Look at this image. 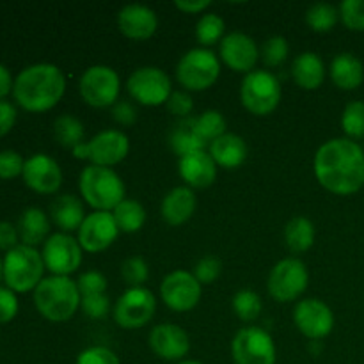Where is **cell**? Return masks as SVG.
Here are the masks:
<instances>
[{
    "label": "cell",
    "mask_w": 364,
    "mask_h": 364,
    "mask_svg": "<svg viewBox=\"0 0 364 364\" xmlns=\"http://www.w3.org/2000/svg\"><path fill=\"white\" fill-rule=\"evenodd\" d=\"M313 171L331 194H355L364 187V149L352 139H331L316 149Z\"/></svg>",
    "instance_id": "1"
},
{
    "label": "cell",
    "mask_w": 364,
    "mask_h": 364,
    "mask_svg": "<svg viewBox=\"0 0 364 364\" xmlns=\"http://www.w3.org/2000/svg\"><path fill=\"white\" fill-rule=\"evenodd\" d=\"M66 77L55 64L39 63L18 73L13 84V96L21 109L28 112H46L63 100Z\"/></svg>",
    "instance_id": "2"
},
{
    "label": "cell",
    "mask_w": 364,
    "mask_h": 364,
    "mask_svg": "<svg viewBox=\"0 0 364 364\" xmlns=\"http://www.w3.org/2000/svg\"><path fill=\"white\" fill-rule=\"evenodd\" d=\"M34 304L50 322H68L77 315L82 304L77 281L68 276L45 277L34 290Z\"/></svg>",
    "instance_id": "3"
},
{
    "label": "cell",
    "mask_w": 364,
    "mask_h": 364,
    "mask_svg": "<svg viewBox=\"0 0 364 364\" xmlns=\"http://www.w3.org/2000/svg\"><path fill=\"white\" fill-rule=\"evenodd\" d=\"M78 191L85 205L95 212H114V208L127 199L124 181L110 167H84L78 178Z\"/></svg>",
    "instance_id": "4"
},
{
    "label": "cell",
    "mask_w": 364,
    "mask_h": 364,
    "mask_svg": "<svg viewBox=\"0 0 364 364\" xmlns=\"http://www.w3.org/2000/svg\"><path fill=\"white\" fill-rule=\"evenodd\" d=\"M45 262L41 252L31 245H16L14 249L7 251L4 258V279L7 288L18 294L36 290L45 277Z\"/></svg>",
    "instance_id": "5"
},
{
    "label": "cell",
    "mask_w": 364,
    "mask_h": 364,
    "mask_svg": "<svg viewBox=\"0 0 364 364\" xmlns=\"http://www.w3.org/2000/svg\"><path fill=\"white\" fill-rule=\"evenodd\" d=\"M220 75V59L210 48H192L176 64V78L185 91H206Z\"/></svg>",
    "instance_id": "6"
},
{
    "label": "cell",
    "mask_w": 364,
    "mask_h": 364,
    "mask_svg": "<svg viewBox=\"0 0 364 364\" xmlns=\"http://www.w3.org/2000/svg\"><path fill=\"white\" fill-rule=\"evenodd\" d=\"M279 80L267 70H255L247 73L240 85V102L255 116H269L281 102Z\"/></svg>",
    "instance_id": "7"
},
{
    "label": "cell",
    "mask_w": 364,
    "mask_h": 364,
    "mask_svg": "<svg viewBox=\"0 0 364 364\" xmlns=\"http://www.w3.org/2000/svg\"><path fill=\"white\" fill-rule=\"evenodd\" d=\"M78 92L87 105L96 109H112L119 102L121 78L114 68L107 64H95L82 73L78 80Z\"/></svg>",
    "instance_id": "8"
},
{
    "label": "cell",
    "mask_w": 364,
    "mask_h": 364,
    "mask_svg": "<svg viewBox=\"0 0 364 364\" xmlns=\"http://www.w3.org/2000/svg\"><path fill=\"white\" fill-rule=\"evenodd\" d=\"M156 311V299L151 290L144 287L128 288L116 301L112 309L114 322L127 331L148 326Z\"/></svg>",
    "instance_id": "9"
},
{
    "label": "cell",
    "mask_w": 364,
    "mask_h": 364,
    "mask_svg": "<svg viewBox=\"0 0 364 364\" xmlns=\"http://www.w3.org/2000/svg\"><path fill=\"white\" fill-rule=\"evenodd\" d=\"M309 283L308 267L299 258H284L272 267L267 279L269 295L277 302H294Z\"/></svg>",
    "instance_id": "10"
},
{
    "label": "cell",
    "mask_w": 364,
    "mask_h": 364,
    "mask_svg": "<svg viewBox=\"0 0 364 364\" xmlns=\"http://www.w3.org/2000/svg\"><path fill=\"white\" fill-rule=\"evenodd\" d=\"M235 364H276L277 348L274 338L263 327H244L231 341Z\"/></svg>",
    "instance_id": "11"
},
{
    "label": "cell",
    "mask_w": 364,
    "mask_h": 364,
    "mask_svg": "<svg viewBox=\"0 0 364 364\" xmlns=\"http://www.w3.org/2000/svg\"><path fill=\"white\" fill-rule=\"evenodd\" d=\"M127 91L141 105L159 107L166 105L173 92V84L162 68L142 66L132 71L127 80Z\"/></svg>",
    "instance_id": "12"
},
{
    "label": "cell",
    "mask_w": 364,
    "mask_h": 364,
    "mask_svg": "<svg viewBox=\"0 0 364 364\" xmlns=\"http://www.w3.org/2000/svg\"><path fill=\"white\" fill-rule=\"evenodd\" d=\"M43 262L52 276H68L77 272L82 265L84 249L70 233H53L43 244Z\"/></svg>",
    "instance_id": "13"
},
{
    "label": "cell",
    "mask_w": 364,
    "mask_h": 364,
    "mask_svg": "<svg viewBox=\"0 0 364 364\" xmlns=\"http://www.w3.org/2000/svg\"><path fill=\"white\" fill-rule=\"evenodd\" d=\"M203 284L188 270H173L160 283V299L176 313L192 311L201 301Z\"/></svg>",
    "instance_id": "14"
},
{
    "label": "cell",
    "mask_w": 364,
    "mask_h": 364,
    "mask_svg": "<svg viewBox=\"0 0 364 364\" xmlns=\"http://www.w3.org/2000/svg\"><path fill=\"white\" fill-rule=\"evenodd\" d=\"M294 323L309 341H320L334 329V313L320 299H302L294 308Z\"/></svg>",
    "instance_id": "15"
},
{
    "label": "cell",
    "mask_w": 364,
    "mask_h": 364,
    "mask_svg": "<svg viewBox=\"0 0 364 364\" xmlns=\"http://www.w3.org/2000/svg\"><path fill=\"white\" fill-rule=\"evenodd\" d=\"M119 228L114 220L112 212H91L77 231V240L84 252H102L109 249L119 237Z\"/></svg>",
    "instance_id": "16"
},
{
    "label": "cell",
    "mask_w": 364,
    "mask_h": 364,
    "mask_svg": "<svg viewBox=\"0 0 364 364\" xmlns=\"http://www.w3.org/2000/svg\"><path fill=\"white\" fill-rule=\"evenodd\" d=\"M87 148V160L91 166L110 167L123 162L130 153V139L121 130H102L85 142Z\"/></svg>",
    "instance_id": "17"
},
{
    "label": "cell",
    "mask_w": 364,
    "mask_h": 364,
    "mask_svg": "<svg viewBox=\"0 0 364 364\" xmlns=\"http://www.w3.org/2000/svg\"><path fill=\"white\" fill-rule=\"evenodd\" d=\"M149 348L156 358L169 363L183 361L191 350V338L183 327L176 323H159L149 331Z\"/></svg>",
    "instance_id": "18"
},
{
    "label": "cell",
    "mask_w": 364,
    "mask_h": 364,
    "mask_svg": "<svg viewBox=\"0 0 364 364\" xmlns=\"http://www.w3.org/2000/svg\"><path fill=\"white\" fill-rule=\"evenodd\" d=\"M220 60L226 64L230 70L237 73H251L255 71L256 63L259 59V50L256 46L255 39L244 32H230L219 43Z\"/></svg>",
    "instance_id": "19"
},
{
    "label": "cell",
    "mask_w": 364,
    "mask_h": 364,
    "mask_svg": "<svg viewBox=\"0 0 364 364\" xmlns=\"http://www.w3.org/2000/svg\"><path fill=\"white\" fill-rule=\"evenodd\" d=\"M23 180L28 188L38 194H53L63 185V171L60 166L45 153H36L25 160Z\"/></svg>",
    "instance_id": "20"
},
{
    "label": "cell",
    "mask_w": 364,
    "mask_h": 364,
    "mask_svg": "<svg viewBox=\"0 0 364 364\" xmlns=\"http://www.w3.org/2000/svg\"><path fill=\"white\" fill-rule=\"evenodd\" d=\"M117 27L124 38L146 41L155 36L159 28V16L144 4H127L117 13Z\"/></svg>",
    "instance_id": "21"
},
{
    "label": "cell",
    "mask_w": 364,
    "mask_h": 364,
    "mask_svg": "<svg viewBox=\"0 0 364 364\" xmlns=\"http://www.w3.org/2000/svg\"><path fill=\"white\" fill-rule=\"evenodd\" d=\"M178 173L192 191L194 188H208L217 180V164L213 162L210 153L203 149V151H194L180 156Z\"/></svg>",
    "instance_id": "22"
},
{
    "label": "cell",
    "mask_w": 364,
    "mask_h": 364,
    "mask_svg": "<svg viewBox=\"0 0 364 364\" xmlns=\"http://www.w3.org/2000/svg\"><path fill=\"white\" fill-rule=\"evenodd\" d=\"M196 206H198V199H196L194 191L185 185V187H176L167 192L160 205V213L169 226H181L194 215Z\"/></svg>",
    "instance_id": "23"
},
{
    "label": "cell",
    "mask_w": 364,
    "mask_h": 364,
    "mask_svg": "<svg viewBox=\"0 0 364 364\" xmlns=\"http://www.w3.org/2000/svg\"><path fill=\"white\" fill-rule=\"evenodd\" d=\"M208 153L217 164V167L224 169H237L247 159V144L237 134H224L223 137L210 142Z\"/></svg>",
    "instance_id": "24"
},
{
    "label": "cell",
    "mask_w": 364,
    "mask_h": 364,
    "mask_svg": "<svg viewBox=\"0 0 364 364\" xmlns=\"http://www.w3.org/2000/svg\"><path fill=\"white\" fill-rule=\"evenodd\" d=\"M84 203L73 194H63L50 205V219L63 233L78 231L85 219Z\"/></svg>",
    "instance_id": "25"
},
{
    "label": "cell",
    "mask_w": 364,
    "mask_h": 364,
    "mask_svg": "<svg viewBox=\"0 0 364 364\" xmlns=\"http://www.w3.org/2000/svg\"><path fill=\"white\" fill-rule=\"evenodd\" d=\"M291 77L295 84L306 91H315L326 80V64L315 52H302L291 63Z\"/></svg>",
    "instance_id": "26"
},
{
    "label": "cell",
    "mask_w": 364,
    "mask_h": 364,
    "mask_svg": "<svg viewBox=\"0 0 364 364\" xmlns=\"http://www.w3.org/2000/svg\"><path fill=\"white\" fill-rule=\"evenodd\" d=\"M329 75L336 87L343 91H354L364 82V66L358 55L350 52H341L334 55Z\"/></svg>",
    "instance_id": "27"
},
{
    "label": "cell",
    "mask_w": 364,
    "mask_h": 364,
    "mask_svg": "<svg viewBox=\"0 0 364 364\" xmlns=\"http://www.w3.org/2000/svg\"><path fill=\"white\" fill-rule=\"evenodd\" d=\"M16 228L21 244L36 247L38 244H45L46 238H48L50 219L41 208L31 206V208H25L21 212Z\"/></svg>",
    "instance_id": "28"
},
{
    "label": "cell",
    "mask_w": 364,
    "mask_h": 364,
    "mask_svg": "<svg viewBox=\"0 0 364 364\" xmlns=\"http://www.w3.org/2000/svg\"><path fill=\"white\" fill-rule=\"evenodd\" d=\"M169 146L178 156H185L188 153L203 151L208 146L205 137L199 132L194 117L180 119L169 134Z\"/></svg>",
    "instance_id": "29"
},
{
    "label": "cell",
    "mask_w": 364,
    "mask_h": 364,
    "mask_svg": "<svg viewBox=\"0 0 364 364\" xmlns=\"http://www.w3.org/2000/svg\"><path fill=\"white\" fill-rule=\"evenodd\" d=\"M284 244L294 255L309 251L315 244V224L308 217H294L284 226Z\"/></svg>",
    "instance_id": "30"
},
{
    "label": "cell",
    "mask_w": 364,
    "mask_h": 364,
    "mask_svg": "<svg viewBox=\"0 0 364 364\" xmlns=\"http://www.w3.org/2000/svg\"><path fill=\"white\" fill-rule=\"evenodd\" d=\"M121 233H137L146 223V208L135 199H123L112 212Z\"/></svg>",
    "instance_id": "31"
},
{
    "label": "cell",
    "mask_w": 364,
    "mask_h": 364,
    "mask_svg": "<svg viewBox=\"0 0 364 364\" xmlns=\"http://www.w3.org/2000/svg\"><path fill=\"white\" fill-rule=\"evenodd\" d=\"M85 128L77 116L63 114L53 121V137L63 148L73 149L84 142Z\"/></svg>",
    "instance_id": "32"
},
{
    "label": "cell",
    "mask_w": 364,
    "mask_h": 364,
    "mask_svg": "<svg viewBox=\"0 0 364 364\" xmlns=\"http://www.w3.org/2000/svg\"><path fill=\"white\" fill-rule=\"evenodd\" d=\"M340 21V9L329 2H316L306 11V23L315 32H331Z\"/></svg>",
    "instance_id": "33"
},
{
    "label": "cell",
    "mask_w": 364,
    "mask_h": 364,
    "mask_svg": "<svg viewBox=\"0 0 364 364\" xmlns=\"http://www.w3.org/2000/svg\"><path fill=\"white\" fill-rule=\"evenodd\" d=\"M224 36H226V23L219 14L205 13L199 18L198 25H196V38L201 43L203 48L220 43Z\"/></svg>",
    "instance_id": "34"
},
{
    "label": "cell",
    "mask_w": 364,
    "mask_h": 364,
    "mask_svg": "<svg viewBox=\"0 0 364 364\" xmlns=\"http://www.w3.org/2000/svg\"><path fill=\"white\" fill-rule=\"evenodd\" d=\"M231 306H233L235 315H237L242 322H252V320H256L262 315L263 309L262 297L252 290H238L237 294L233 295Z\"/></svg>",
    "instance_id": "35"
},
{
    "label": "cell",
    "mask_w": 364,
    "mask_h": 364,
    "mask_svg": "<svg viewBox=\"0 0 364 364\" xmlns=\"http://www.w3.org/2000/svg\"><path fill=\"white\" fill-rule=\"evenodd\" d=\"M341 128L347 139H352V141L364 139V102L355 100V102L347 103L341 114Z\"/></svg>",
    "instance_id": "36"
},
{
    "label": "cell",
    "mask_w": 364,
    "mask_h": 364,
    "mask_svg": "<svg viewBox=\"0 0 364 364\" xmlns=\"http://www.w3.org/2000/svg\"><path fill=\"white\" fill-rule=\"evenodd\" d=\"M196 123H198L199 132H201V135L205 137V141L208 142V146L210 142H213L215 139L223 137L224 134H228L226 117L223 116V112H219V110L215 109L205 110L201 116L196 117Z\"/></svg>",
    "instance_id": "37"
},
{
    "label": "cell",
    "mask_w": 364,
    "mask_h": 364,
    "mask_svg": "<svg viewBox=\"0 0 364 364\" xmlns=\"http://www.w3.org/2000/svg\"><path fill=\"white\" fill-rule=\"evenodd\" d=\"M121 277L130 288H139L148 281L149 267L141 256H132L121 263Z\"/></svg>",
    "instance_id": "38"
},
{
    "label": "cell",
    "mask_w": 364,
    "mask_h": 364,
    "mask_svg": "<svg viewBox=\"0 0 364 364\" xmlns=\"http://www.w3.org/2000/svg\"><path fill=\"white\" fill-rule=\"evenodd\" d=\"M288 53H290V45H288L287 38H283V36H272V38H269L263 43L259 57H262L267 66L276 68L281 66L287 60Z\"/></svg>",
    "instance_id": "39"
},
{
    "label": "cell",
    "mask_w": 364,
    "mask_h": 364,
    "mask_svg": "<svg viewBox=\"0 0 364 364\" xmlns=\"http://www.w3.org/2000/svg\"><path fill=\"white\" fill-rule=\"evenodd\" d=\"M340 20L350 31H364V0H343L340 4Z\"/></svg>",
    "instance_id": "40"
},
{
    "label": "cell",
    "mask_w": 364,
    "mask_h": 364,
    "mask_svg": "<svg viewBox=\"0 0 364 364\" xmlns=\"http://www.w3.org/2000/svg\"><path fill=\"white\" fill-rule=\"evenodd\" d=\"M82 311L85 316L92 320H103L109 316L110 313V299L107 294H95V295H85L82 297L80 304Z\"/></svg>",
    "instance_id": "41"
},
{
    "label": "cell",
    "mask_w": 364,
    "mask_h": 364,
    "mask_svg": "<svg viewBox=\"0 0 364 364\" xmlns=\"http://www.w3.org/2000/svg\"><path fill=\"white\" fill-rule=\"evenodd\" d=\"M223 272V263L217 256H203L198 263H196L192 274L196 276V279L201 284H210L217 279Z\"/></svg>",
    "instance_id": "42"
},
{
    "label": "cell",
    "mask_w": 364,
    "mask_h": 364,
    "mask_svg": "<svg viewBox=\"0 0 364 364\" xmlns=\"http://www.w3.org/2000/svg\"><path fill=\"white\" fill-rule=\"evenodd\" d=\"M75 364H121L119 358L110 348L96 345V347H87L77 355Z\"/></svg>",
    "instance_id": "43"
},
{
    "label": "cell",
    "mask_w": 364,
    "mask_h": 364,
    "mask_svg": "<svg viewBox=\"0 0 364 364\" xmlns=\"http://www.w3.org/2000/svg\"><path fill=\"white\" fill-rule=\"evenodd\" d=\"M77 287L80 290L82 297H85V295L107 294L109 283H107V277L100 270H89V272H84L78 276Z\"/></svg>",
    "instance_id": "44"
},
{
    "label": "cell",
    "mask_w": 364,
    "mask_h": 364,
    "mask_svg": "<svg viewBox=\"0 0 364 364\" xmlns=\"http://www.w3.org/2000/svg\"><path fill=\"white\" fill-rule=\"evenodd\" d=\"M166 109L173 116L180 117V119H187V117H191L192 110H194V100L185 89L183 91H173L169 100L166 102Z\"/></svg>",
    "instance_id": "45"
},
{
    "label": "cell",
    "mask_w": 364,
    "mask_h": 364,
    "mask_svg": "<svg viewBox=\"0 0 364 364\" xmlns=\"http://www.w3.org/2000/svg\"><path fill=\"white\" fill-rule=\"evenodd\" d=\"M25 160L14 149H2L0 151V178L2 180H11L20 174H23Z\"/></svg>",
    "instance_id": "46"
},
{
    "label": "cell",
    "mask_w": 364,
    "mask_h": 364,
    "mask_svg": "<svg viewBox=\"0 0 364 364\" xmlns=\"http://www.w3.org/2000/svg\"><path fill=\"white\" fill-rule=\"evenodd\" d=\"M18 308V299L11 288L0 287V323H7L16 316Z\"/></svg>",
    "instance_id": "47"
},
{
    "label": "cell",
    "mask_w": 364,
    "mask_h": 364,
    "mask_svg": "<svg viewBox=\"0 0 364 364\" xmlns=\"http://www.w3.org/2000/svg\"><path fill=\"white\" fill-rule=\"evenodd\" d=\"M112 117L121 127H132L137 121V109L127 100H119L112 107Z\"/></svg>",
    "instance_id": "48"
},
{
    "label": "cell",
    "mask_w": 364,
    "mask_h": 364,
    "mask_svg": "<svg viewBox=\"0 0 364 364\" xmlns=\"http://www.w3.org/2000/svg\"><path fill=\"white\" fill-rule=\"evenodd\" d=\"M20 240V235H18V228L13 223H7V220H0V249L4 251H11L14 249Z\"/></svg>",
    "instance_id": "49"
},
{
    "label": "cell",
    "mask_w": 364,
    "mask_h": 364,
    "mask_svg": "<svg viewBox=\"0 0 364 364\" xmlns=\"http://www.w3.org/2000/svg\"><path fill=\"white\" fill-rule=\"evenodd\" d=\"M16 107L11 102L6 100H0V137L6 134H9L11 128L16 123Z\"/></svg>",
    "instance_id": "50"
},
{
    "label": "cell",
    "mask_w": 364,
    "mask_h": 364,
    "mask_svg": "<svg viewBox=\"0 0 364 364\" xmlns=\"http://www.w3.org/2000/svg\"><path fill=\"white\" fill-rule=\"evenodd\" d=\"M176 9H180L181 13H187V14H199L203 11L208 9L212 6L210 0H176L174 2Z\"/></svg>",
    "instance_id": "51"
},
{
    "label": "cell",
    "mask_w": 364,
    "mask_h": 364,
    "mask_svg": "<svg viewBox=\"0 0 364 364\" xmlns=\"http://www.w3.org/2000/svg\"><path fill=\"white\" fill-rule=\"evenodd\" d=\"M13 77L4 64H0V100L6 98L7 92L13 91Z\"/></svg>",
    "instance_id": "52"
},
{
    "label": "cell",
    "mask_w": 364,
    "mask_h": 364,
    "mask_svg": "<svg viewBox=\"0 0 364 364\" xmlns=\"http://www.w3.org/2000/svg\"><path fill=\"white\" fill-rule=\"evenodd\" d=\"M174 364H205V363H201V361H196V359H183V361H180V363H174Z\"/></svg>",
    "instance_id": "53"
},
{
    "label": "cell",
    "mask_w": 364,
    "mask_h": 364,
    "mask_svg": "<svg viewBox=\"0 0 364 364\" xmlns=\"http://www.w3.org/2000/svg\"><path fill=\"white\" fill-rule=\"evenodd\" d=\"M4 277V259L0 258V279Z\"/></svg>",
    "instance_id": "54"
}]
</instances>
